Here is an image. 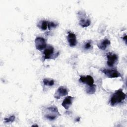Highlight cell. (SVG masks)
Segmentation results:
<instances>
[{
	"instance_id": "277c9868",
	"label": "cell",
	"mask_w": 127,
	"mask_h": 127,
	"mask_svg": "<svg viewBox=\"0 0 127 127\" xmlns=\"http://www.w3.org/2000/svg\"><path fill=\"white\" fill-rule=\"evenodd\" d=\"M35 44L36 48L39 51L46 48L47 46L45 39L41 37H38L36 38L35 40Z\"/></svg>"
},
{
	"instance_id": "8992f818",
	"label": "cell",
	"mask_w": 127,
	"mask_h": 127,
	"mask_svg": "<svg viewBox=\"0 0 127 127\" xmlns=\"http://www.w3.org/2000/svg\"><path fill=\"white\" fill-rule=\"evenodd\" d=\"M68 93V90L64 86H60L58 88L57 91L54 94V97L55 98L59 99H60L62 96L67 95Z\"/></svg>"
},
{
	"instance_id": "4fadbf2b",
	"label": "cell",
	"mask_w": 127,
	"mask_h": 127,
	"mask_svg": "<svg viewBox=\"0 0 127 127\" xmlns=\"http://www.w3.org/2000/svg\"><path fill=\"white\" fill-rule=\"evenodd\" d=\"M43 83L45 85L52 86L54 84V81L53 79L45 78L43 79Z\"/></svg>"
},
{
	"instance_id": "d6986e66",
	"label": "cell",
	"mask_w": 127,
	"mask_h": 127,
	"mask_svg": "<svg viewBox=\"0 0 127 127\" xmlns=\"http://www.w3.org/2000/svg\"><path fill=\"white\" fill-rule=\"evenodd\" d=\"M126 37H127V36H126V35H125V36H124V37L123 38V40L125 41V42H126V40H127V39H126Z\"/></svg>"
},
{
	"instance_id": "9a60e30c",
	"label": "cell",
	"mask_w": 127,
	"mask_h": 127,
	"mask_svg": "<svg viewBox=\"0 0 127 127\" xmlns=\"http://www.w3.org/2000/svg\"><path fill=\"white\" fill-rule=\"evenodd\" d=\"M40 27L43 30H46L48 27V21L46 20L42 21L41 23Z\"/></svg>"
},
{
	"instance_id": "6da1fadb",
	"label": "cell",
	"mask_w": 127,
	"mask_h": 127,
	"mask_svg": "<svg viewBox=\"0 0 127 127\" xmlns=\"http://www.w3.org/2000/svg\"><path fill=\"white\" fill-rule=\"evenodd\" d=\"M43 111L45 118L50 121H53L61 116L57 107L56 106H50L46 108Z\"/></svg>"
},
{
	"instance_id": "2e32d148",
	"label": "cell",
	"mask_w": 127,
	"mask_h": 127,
	"mask_svg": "<svg viewBox=\"0 0 127 127\" xmlns=\"http://www.w3.org/2000/svg\"><path fill=\"white\" fill-rule=\"evenodd\" d=\"M15 116L14 115H11L8 118H5L4 119V122L5 123H12L15 121Z\"/></svg>"
},
{
	"instance_id": "e0dca14e",
	"label": "cell",
	"mask_w": 127,
	"mask_h": 127,
	"mask_svg": "<svg viewBox=\"0 0 127 127\" xmlns=\"http://www.w3.org/2000/svg\"><path fill=\"white\" fill-rule=\"evenodd\" d=\"M58 26V24L55 23L53 22H49L48 21V27L49 29H51V28H56Z\"/></svg>"
},
{
	"instance_id": "30bf717a",
	"label": "cell",
	"mask_w": 127,
	"mask_h": 127,
	"mask_svg": "<svg viewBox=\"0 0 127 127\" xmlns=\"http://www.w3.org/2000/svg\"><path fill=\"white\" fill-rule=\"evenodd\" d=\"M75 98L74 97H72L70 96H68L65 98L64 100L63 101L62 105L63 107H64L65 109L67 110L69 109L70 106L71 105L72 103V101L73 99Z\"/></svg>"
},
{
	"instance_id": "ac0fdd59",
	"label": "cell",
	"mask_w": 127,
	"mask_h": 127,
	"mask_svg": "<svg viewBox=\"0 0 127 127\" xmlns=\"http://www.w3.org/2000/svg\"><path fill=\"white\" fill-rule=\"evenodd\" d=\"M92 46H91V41H89L88 42H87V43H86V44L84 45V49L86 50H89L91 48Z\"/></svg>"
},
{
	"instance_id": "9c48e42d",
	"label": "cell",
	"mask_w": 127,
	"mask_h": 127,
	"mask_svg": "<svg viewBox=\"0 0 127 127\" xmlns=\"http://www.w3.org/2000/svg\"><path fill=\"white\" fill-rule=\"evenodd\" d=\"M67 40L70 47H74L77 44L76 35L72 32H69L68 33Z\"/></svg>"
},
{
	"instance_id": "8fae6325",
	"label": "cell",
	"mask_w": 127,
	"mask_h": 127,
	"mask_svg": "<svg viewBox=\"0 0 127 127\" xmlns=\"http://www.w3.org/2000/svg\"><path fill=\"white\" fill-rule=\"evenodd\" d=\"M111 44V42L108 39H105L97 44L98 48L102 50H105Z\"/></svg>"
},
{
	"instance_id": "3957f363",
	"label": "cell",
	"mask_w": 127,
	"mask_h": 127,
	"mask_svg": "<svg viewBox=\"0 0 127 127\" xmlns=\"http://www.w3.org/2000/svg\"><path fill=\"white\" fill-rule=\"evenodd\" d=\"M101 71L109 78H117L121 77V75L120 72L116 69H103Z\"/></svg>"
},
{
	"instance_id": "5bb4252c",
	"label": "cell",
	"mask_w": 127,
	"mask_h": 127,
	"mask_svg": "<svg viewBox=\"0 0 127 127\" xmlns=\"http://www.w3.org/2000/svg\"><path fill=\"white\" fill-rule=\"evenodd\" d=\"M96 91V85H93L92 86H89L86 90V92L87 93L89 94H92L95 93Z\"/></svg>"
},
{
	"instance_id": "7c38bea8",
	"label": "cell",
	"mask_w": 127,
	"mask_h": 127,
	"mask_svg": "<svg viewBox=\"0 0 127 127\" xmlns=\"http://www.w3.org/2000/svg\"><path fill=\"white\" fill-rule=\"evenodd\" d=\"M86 16V15H85ZM91 24V21L89 19L85 18V16L82 18H80L79 20V24L82 27H87Z\"/></svg>"
},
{
	"instance_id": "5b68a950",
	"label": "cell",
	"mask_w": 127,
	"mask_h": 127,
	"mask_svg": "<svg viewBox=\"0 0 127 127\" xmlns=\"http://www.w3.org/2000/svg\"><path fill=\"white\" fill-rule=\"evenodd\" d=\"M54 48L51 46H48L46 47L44 51V61L46 59H53V57L54 56Z\"/></svg>"
},
{
	"instance_id": "52a82bcc",
	"label": "cell",
	"mask_w": 127,
	"mask_h": 127,
	"mask_svg": "<svg viewBox=\"0 0 127 127\" xmlns=\"http://www.w3.org/2000/svg\"><path fill=\"white\" fill-rule=\"evenodd\" d=\"M107 58V64L110 67H112L118 61V56L116 54L108 53L106 55Z\"/></svg>"
},
{
	"instance_id": "7a4b0ae2",
	"label": "cell",
	"mask_w": 127,
	"mask_h": 127,
	"mask_svg": "<svg viewBox=\"0 0 127 127\" xmlns=\"http://www.w3.org/2000/svg\"><path fill=\"white\" fill-rule=\"evenodd\" d=\"M126 98V94L123 92L122 89L116 91L112 96L110 100V104L111 106H114L120 103H121Z\"/></svg>"
},
{
	"instance_id": "ba28073f",
	"label": "cell",
	"mask_w": 127,
	"mask_h": 127,
	"mask_svg": "<svg viewBox=\"0 0 127 127\" xmlns=\"http://www.w3.org/2000/svg\"><path fill=\"white\" fill-rule=\"evenodd\" d=\"M79 81L83 83L87 84L89 86H92L94 83V79L90 75H87L86 76L80 75Z\"/></svg>"
},
{
	"instance_id": "ffe728a7",
	"label": "cell",
	"mask_w": 127,
	"mask_h": 127,
	"mask_svg": "<svg viewBox=\"0 0 127 127\" xmlns=\"http://www.w3.org/2000/svg\"><path fill=\"white\" fill-rule=\"evenodd\" d=\"M32 126H33V127H34V126H37V127H38V126H37V125H33Z\"/></svg>"
}]
</instances>
